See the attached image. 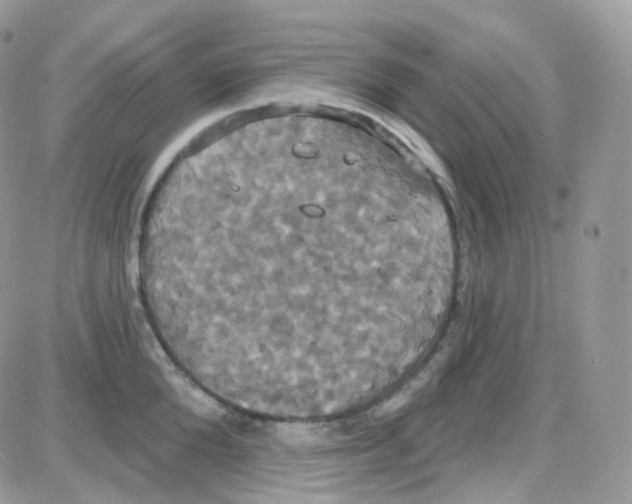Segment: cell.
<instances>
[{
  "mask_svg": "<svg viewBox=\"0 0 632 504\" xmlns=\"http://www.w3.org/2000/svg\"><path fill=\"white\" fill-rule=\"evenodd\" d=\"M140 270L183 367L245 390L328 365L361 343L352 268L358 208L317 186L214 167L152 198Z\"/></svg>",
  "mask_w": 632,
  "mask_h": 504,
  "instance_id": "cell-1",
  "label": "cell"
}]
</instances>
